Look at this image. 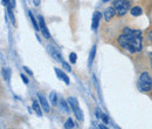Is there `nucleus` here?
I'll list each match as a JSON object with an SVG mask.
<instances>
[{
  "instance_id": "obj_29",
  "label": "nucleus",
  "mask_w": 152,
  "mask_h": 129,
  "mask_svg": "<svg viewBox=\"0 0 152 129\" xmlns=\"http://www.w3.org/2000/svg\"><path fill=\"white\" fill-rule=\"evenodd\" d=\"M33 4H34L35 6H39V5H40V0H33Z\"/></svg>"
},
{
  "instance_id": "obj_9",
  "label": "nucleus",
  "mask_w": 152,
  "mask_h": 129,
  "mask_svg": "<svg viewBox=\"0 0 152 129\" xmlns=\"http://www.w3.org/2000/svg\"><path fill=\"white\" fill-rule=\"evenodd\" d=\"M48 52H49V53L52 54V56H53L54 59H56L57 61H60V62H62V61H63L62 56L60 55V53H58L57 51H55V48H54L53 46H50V45L48 46Z\"/></svg>"
},
{
  "instance_id": "obj_24",
  "label": "nucleus",
  "mask_w": 152,
  "mask_h": 129,
  "mask_svg": "<svg viewBox=\"0 0 152 129\" xmlns=\"http://www.w3.org/2000/svg\"><path fill=\"white\" fill-rule=\"evenodd\" d=\"M102 115H103V114H102V111H99L98 108H96V116H97L98 119H101V117H102Z\"/></svg>"
},
{
  "instance_id": "obj_26",
  "label": "nucleus",
  "mask_w": 152,
  "mask_h": 129,
  "mask_svg": "<svg viewBox=\"0 0 152 129\" xmlns=\"http://www.w3.org/2000/svg\"><path fill=\"white\" fill-rule=\"evenodd\" d=\"M10 2H11V0H2V5H5L6 7L10 6Z\"/></svg>"
},
{
  "instance_id": "obj_3",
  "label": "nucleus",
  "mask_w": 152,
  "mask_h": 129,
  "mask_svg": "<svg viewBox=\"0 0 152 129\" xmlns=\"http://www.w3.org/2000/svg\"><path fill=\"white\" fill-rule=\"evenodd\" d=\"M130 5H131V1L130 0H116L114 2V7L116 10V14L118 17H123L128 13L130 8Z\"/></svg>"
},
{
  "instance_id": "obj_14",
  "label": "nucleus",
  "mask_w": 152,
  "mask_h": 129,
  "mask_svg": "<svg viewBox=\"0 0 152 129\" xmlns=\"http://www.w3.org/2000/svg\"><path fill=\"white\" fill-rule=\"evenodd\" d=\"M28 14H29V18H31V22L33 24V27H34V29H35V31H39V29H40V26H39V24L37 22V19L34 18L33 13H32V12H29Z\"/></svg>"
},
{
  "instance_id": "obj_31",
  "label": "nucleus",
  "mask_w": 152,
  "mask_h": 129,
  "mask_svg": "<svg viewBox=\"0 0 152 129\" xmlns=\"http://www.w3.org/2000/svg\"><path fill=\"white\" fill-rule=\"evenodd\" d=\"M103 2H107V1H110V0H102Z\"/></svg>"
},
{
  "instance_id": "obj_13",
  "label": "nucleus",
  "mask_w": 152,
  "mask_h": 129,
  "mask_svg": "<svg viewBox=\"0 0 152 129\" xmlns=\"http://www.w3.org/2000/svg\"><path fill=\"white\" fill-rule=\"evenodd\" d=\"M40 106H41L40 103H38V102H37L35 100H33V103H32V107H33V111H35V113L38 114L39 116H41V115H42V109L40 108Z\"/></svg>"
},
{
  "instance_id": "obj_20",
  "label": "nucleus",
  "mask_w": 152,
  "mask_h": 129,
  "mask_svg": "<svg viewBox=\"0 0 152 129\" xmlns=\"http://www.w3.org/2000/svg\"><path fill=\"white\" fill-rule=\"evenodd\" d=\"M62 66H63V68L66 69V71H68V72H72V67L66 62V61H62Z\"/></svg>"
},
{
  "instance_id": "obj_25",
  "label": "nucleus",
  "mask_w": 152,
  "mask_h": 129,
  "mask_svg": "<svg viewBox=\"0 0 152 129\" xmlns=\"http://www.w3.org/2000/svg\"><path fill=\"white\" fill-rule=\"evenodd\" d=\"M148 40H149V42L152 45V29L148 33Z\"/></svg>"
},
{
  "instance_id": "obj_19",
  "label": "nucleus",
  "mask_w": 152,
  "mask_h": 129,
  "mask_svg": "<svg viewBox=\"0 0 152 129\" xmlns=\"http://www.w3.org/2000/svg\"><path fill=\"white\" fill-rule=\"evenodd\" d=\"M69 60H70L72 63H75L76 62V53H74V52L70 53V54H69Z\"/></svg>"
},
{
  "instance_id": "obj_17",
  "label": "nucleus",
  "mask_w": 152,
  "mask_h": 129,
  "mask_svg": "<svg viewBox=\"0 0 152 129\" xmlns=\"http://www.w3.org/2000/svg\"><path fill=\"white\" fill-rule=\"evenodd\" d=\"M75 127V123H74V121L69 117L66 122H64V129H73Z\"/></svg>"
},
{
  "instance_id": "obj_5",
  "label": "nucleus",
  "mask_w": 152,
  "mask_h": 129,
  "mask_svg": "<svg viewBox=\"0 0 152 129\" xmlns=\"http://www.w3.org/2000/svg\"><path fill=\"white\" fill-rule=\"evenodd\" d=\"M38 19H39V26H40V31L42 33V37L46 38V39H49L50 38V33H49V31H48V28L46 26V22H45L43 17L42 15H39Z\"/></svg>"
},
{
  "instance_id": "obj_22",
  "label": "nucleus",
  "mask_w": 152,
  "mask_h": 129,
  "mask_svg": "<svg viewBox=\"0 0 152 129\" xmlns=\"http://www.w3.org/2000/svg\"><path fill=\"white\" fill-rule=\"evenodd\" d=\"M101 119H102V120H103V122H104V123H108V122H109V117H108V116H107V115H105V114H103V115H102V117H101Z\"/></svg>"
},
{
  "instance_id": "obj_23",
  "label": "nucleus",
  "mask_w": 152,
  "mask_h": 129,
  "mask_svg": "<svg viewBox=\"0 0 152 129\" xmlns=\"http://www.w3.org/2000/svg\"><path fill=\"white\" fill-rule=\"evenodd\" d=\"M23 71H26V72H27V74H28V75H31V76H33V72H32V71H31L29 68H27L26 66H23Z\"/></svg>"
},
{
  "instance_id": "obj_6",
  "label": "nucleus",
  "mask_w": 152,
  "mask_h": 129,
  "mask_svg": "<svg viewBox=\"0 0 152 129\" xmlns=\"http://www.w3.org/2000/svg\"><path fill=\"white\" fill-rule=\"evenodd\" d=\"M115 15H116V10H115V7H108V8H105L104 10V12H103V18L105 21H110V20H113Z\"/></svg>"
},
{
  "instance_id": "obj_4",
  "label": "nucleus",
  "mask_w": 152,
  "mask_h": 129,
  "mask_svg": "<svg viewBox=\"0 0 152 129\" xmlns=\"http://www.w3.org/2000/svg\"><path fill=\"white\" fill-rule=\"evenodd\" d=\"M67 102L69 103L72 111H74L76 119H77L78 121H83V119H84V117H83V113H82V111L78 108V101H77V99L74 97V96H69L68 100H67Z\"/></svg>"
},
{
  "instance_id": "obj_16",
  "label": "nucleus",
  "mask_w": 152,
  "mask_h": 129,
  "mask_svg": "<svg viewBox=\"0 0 152 129\" xmlns=\"http://www.w3.org/2000/svg\"><path fill=\"white\" fill-rule=\"evenodd\" d=\"M60 105H61V108L63 109L64 113H67V114L69 113V111H70V109H69V107H70V106H69V103H68V102H66L64 100H61Z\"/></svg>"
},
{
  "instance_id": "obj_1",
  "label": "nucleus",
  "mask_w": 152,
  "mask_h": 129,
  "mask_svg": "<svg viewBox=\"0 0 152 129\" xmlns=\"http://www.w3.org/2000/svg\"><path fill=\"white\" fill-rule=\"evenodd\" d=\"M117 42L122 48L132 54L140 52L143 48L142 32L139 29H131L129 27H125L123 29V34H121L117 39Z\"/></svg>"
},
{
  "instance_id": "obj_30",
  "label": "nucleus",
  "mask_w": 152,
  "mask_h": 129,
  "mask_svg": "<svg viewBox=\"0 0 152 129\" xmlns=\"http://www.w3.org/2000/svg\"><path fill=\"white\" fill-rule=\"evenodd\" d=\"M98 128L99 129H109V128H107L104 125H99V126H98Z\"/></svg>"
},
{
  "instance_id": "obj_10",
  "label": "nucleus",
  "mask_w": 152,
  "mask_h": 129,
  "mask_svg": "<svg viewBox=\"0 0 152 129\" xmlns=\"http://www.w3.org/2000/svg\"><path fill=\"white\" fill-rule=\"evenodd\" d=\"M55 73L57 74V77L58 79H61V80H63L64 82H66V85H69V77H68V75H66V73H63L62 71H60L58 68H55Z\"/></svg>"
},
{
  "instance_id": "obj_12",
  "label": "nucleus",
  "mask_w": 152,
  "mask_h": 129,
  "mask_svg": "<svg viewBox=\"0 0 152 129\" xmlns=\"http://www.w3.org/2000/svg\"><path fill=\"white\" fill-rule=\"evenodd\" d=\"M95 55H96V45H94L91 47V49H90V53H89V60H88L89 66H91V63H93V61L95 59Z\"/></svg>"
},
{
  "instance_id": "obj_2",
  "label": "nucleus",
  "mask_w": 152,
  "mask_h": 129,
  "mask_svg": "<svg viewBox=\"0 0 152 129\" xmlns=\"http://www.w3.org/2000/svg\"><path fill=\"white\" fill-rule=\"evenodd\" d=\"M138 88L143 93H149L152 91V77L148 72H143L138 79Z\"/></svg>"
},
{
  "instance_id": "obj_7",
  "label": "nucleus",
  "mask_w": 152,
  "mask_h": 129,
  "mask_svg": "<svg viewBox=\"0 0 152 129\" xmlns=\"http://www.w3.org/2000/svg\"><path fill=\"white\" fill-rule=\"evenodd\" d=\"M101 17H102V14H101L98 11L94 12V14H93V24H91V28H93V31H97V28H98V26H99Z\"/></svg>"
},
{
  "instance_id": "obj_18",
  "label": "nucleus",
  "mask_w": 152,
  "mask_h": 129,
  "mask_svg": "<svg viewBox=\"0 0 152 129\" xmlns=\"http://www.w3.org/2000/svg\"><path fill=\"white\" fill-rule=\"evenodd\" d=\"M2 74H4V79H5L7 82H10V79H11V69H8V68L2 69Z\"/></svg>"
},
{
  "instance_id": "obj_11",
  "label": "nucleus",
  "mask_w": 152,
  "mask_h": 129,
  "mask_svg": "<svg viewBox=\"0 0 152 129\" xmlns=\"http://www.w3.org/2000/svg\"><path fill=\"white\" fill-rule=\"evenodd\" d=\"M130 12H131V14H132L133 17H139V15L143 14V10H142V7H139V6L132 7V8L130 10Z\"/></svg>"
},
{
  "instance_id": "obj_28",
  "label": "nucleus",
  "mask_w": 152,
  "mask_h": 129,
  "mask_svg": "<svg viewBox=\"0 0 152 129\" xmlns=\"http://www.w3.org/2000/svg\"><path fill=\"white\" fill-rule=\"evenodd\" d=\"M149 59H150V66H151V69H152V52L149 54Z\"/></svg>"
},
{
  "instance_id": "obj_27",
  "label": "nucleus",
  "mask_w": 152,
  "mask_h": 129,
  "mask_svg": "<svg viewBox=\"0 0 152 129\" xmlns=\"http://www.w3.org/2000/svg\"><path fill=\"white\" fill-rule=\"evenodd\" d=\"M8 7H15V0H11V2H10V6Z\"/></svg>"
},
{
  "instance_id": "obj_8",
  "label": "nucleus",
  "mask_w": 152,
  "mask_h": 129,
  "mask_svg": "<svg viewBox=\"0 0 152 129\" xmlns=\"http://www.w3.org/2000/svg\"><path fill=\"white\" fill-rule=\"evenodd\" d=\"M38 97H39L40 105H41V107H42V109H43V111L48 113V111H49V109H50V107H49V103H48L47 99H46V97H45L43 95H41V94H39Z\"/></svg>"
},
{
  "instance_id": "obj_15",
  "label": "nucleus",
  "mask_w": 152,
  "mask_h": 129,
  "mask_svg": "<svg viewBox=\"0 0 152 129\" xmlns=\"http://www.w3.org/2000/svg\"><path fill=\"white\" fill-rule=\"evenodd\" d=\"M49 101H50V103L53 106H56L57 105V95L55 92H52L49 94Z\"/></svg>"
},
{
  "instance_id": "obj_21",
  "label": "nucleus",
  "mask_w": 152,
  "mask_h": 129,
  "mask_svg": "<svg viewBox=\"0 0 152 129\" xmlns=\"http://www.w3.org/2000/svg\"><path fill=\"white\" fill-rule=\"evenodd\" d=\"M20 76H21V80H22V81H23V82H25V83H28V82H29V80H28V79H27V76H26V74H20Z\"/></svg>"
}]
</instances>
